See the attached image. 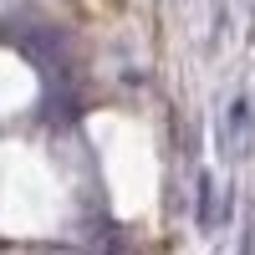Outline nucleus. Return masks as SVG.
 <instances>
[{
    "label": "nucleus",
    "mask_w": 255,
    "mask_h": 255,
    "mask_svg": "<svg viewBox=\"0 0 255 255\" xmlns=\"http://www.w3.org/2000/svg\"><path fill=\"white\" fill-rule=\"evenodd\" d=\"M250 138H255V102H250V92H235L225 108V123H220V148L230 158H245Z\"/></svg>",
    "instance_id": "f03ea898"
},
{
    "label": "nucleus",
    "mask_w": 255,
    "mask_h": 255,
    "mask_svg": "<svg viewBox=\"0 0 255 255\" xmlns=\"http://www.w3.org/2000/svg\"><path fill=\"white\" fill-rule=\"evenodd\" d=\"M240 255H250V240H245V245H240Z\"/></svg>",
    "instance_id": "20e7f679"
},
{
    "label": "nucleus",
    "mask_w": 255,
    "mask_h": 255,
    "mask_svg": "<svg viewBox=\"0 0 255 255\" xmlns=\"http://www.w3.org/2000/svg\"><path fill=\"white\" fill-rule=\"evenodd\" d=\"M194 220H199L204 235L220 225V215H215V179H209V174H199V209H194Z\"/></svg>",
    "instance_id": "7ed1b4c3"
},
{
    "label": "nucleus",
    "mask_w": 255,
    "mask_h": 255,
    "mask_svg": "<svg viewBox=\"0 0 255 255\" xmlns=\"http://www.w3.org/2000/svg\"><path fill=\"white\" fill-rule=\"evenodd\" d=\"M20 46L36 56V67L46 72V82H56L61 92L72 87V51H67V36H61V31L36 26V31H26V36H20ZM67 97H72V92H67Z\"/></svg>",
    "instance_id": "f257e3e1"
}]
</instances>
